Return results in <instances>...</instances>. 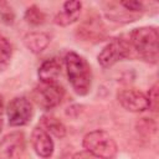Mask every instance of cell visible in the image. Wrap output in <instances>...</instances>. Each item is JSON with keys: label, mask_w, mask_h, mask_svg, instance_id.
I'll return each instance as SVG.
<instances>
[{"label": "cell", "mask_w": 159, "mask_h": 159, "mask_svg": "<svg viewBox=\"0 0 159 159\" xmlns=\"http://www.w3.org/2000/svg\"><path fill=\"white\" fill-rule=\"evenodd\" d=\"M65 63L70 83L75 92L80 96L86 94L92 83L91 67L87 61L76 52H68L65 57Z\"/></svg>", "instance_id": "6da1fadb"}, {"label": "cell", "mask_w": 159, "mask_h": 159, "mask_svg": "<svg viewBox=\"0 0 159 159\" xmlns=\"http://www.w3.org/2000/svg\"><path fill=\"white\" fill-rule=\"evenodd\" d=\"M158 30L152 26L134 29L129 40L138 55L150 63H157L158 61Z\"/></svg>", "instance_id": "7a4b0ae2"}, {"label": "cell", "mask_w": 159, "mask_h": 159, "mask_svg": "<svg viewBox=\"0 0 159 159\" xmlns=\"http://www.w3.org/2000/svg\"><path fill=\"white\" fill-rule=\"evenodd\" d=\"M83 148L99 159H113L118 150L113 137L102 129L87 133L83 138Z\"/></svg>", "instance_id": "3957f363"}, {"label": "cell", "mask_w": 159, "mask_h": 159, "mask_svg": "<svg viewBox=\"0 0 159 159\" xmlns=\"http://www.w3.org/2000/svg\"><path fill=\"white\" fill-rule=\"evenodd\" d=\"M63 88L57 83H42L39 84L34 92L32 98L36 104L43 109H51L61 103L63 97Z\"/></svg>", "instance_id": "277c9868"}, {"label": "cell", "mask_w": 159, "mask_h": 159, "mask_svg": "<svg viewBox=\"0 0 159 159\" xmlns=\"http://www.w3.org/2000/svg\"><path fill=\"white\" fill-rule=\"evenodd\" d=\"M130 53V43L123 39H116L111 41L99 52L97 60L102 67H109L118 61L124 60Z\"/></svg>", "instance_id": "5b68a950"}, {"label": "cell", "mask_w": 159, "mask_h": 159, "mask_svg": "<svg viewBox=\"0 0 159 159\" xmlns=\"http://www.w3.org/2000/svg\"><path fill=\"white\" fill-rule=\"evenodd\" d=\"M9 124L12 127L25 125L30 122L34 109L31 102L26 97H15L7 106L6 109Z\"/></svg>", "instance_id": "8992f818"}, {"label": "cell", "mask_w": 159, "mask_h": 159, "mask_svg": "<svg viewBox=\"0 0 159 159\" xmlns=\"http://www.w3.org/2000/svg\"><path fill=\"white\" fill-rule=\"evenodd\" d=\"M25 149L22 132H12L0 140V159H19Z\"/></svg>", "instance_id": "52a82bcc"}, {"label": "cell", "mask_w": 159, "mask_h": 159, "mask_svg": "<svg viewBox=\"0 0 159 159\" xmlns=\"http://www.w3.org/2000/svg\"><path fill=\"white\" fill-rule=\"evenodd\" d=\"M117 98L120 106L129 112L138 113V112H144L149 108L147 96L139 89H134V88L122 89L118 92Z\"/></svg>", "instance_id": "ba28073f"}, {"label": "cell", "mask_w": 159, "mask_h": 159, "mask_svg": "<svg viewBox=\"0 0 159 159\" xmlns=\"http://www.w3.org/2000/svg\"><path fill=\"white\" fill-rule=\"evenodd\" d=\"M31 144L35 153L41 158H48L53 153V142L50 134L41 127H36L32 130Z\"/></svg>", "instance_id": "9c48e42d"}, {"label": "cell", "mask_w": 159, "mask_h": 159, "mask_svg": "<svg viewBox=\"0 0 159 159\" xmlns=\"http://www.w3.org/2000/svg\"><path fill=\"white\" fill-rule=\"evenodd\" d=\"M81 1H66L62 10L55 16V24L60 26H67L73 24L81 14Z\"/></svg>", "instance_id": "30bf717a"}, {"label": "cell", "mask_w": 159, "mask_h": 159, "mask_svg": "<svg viewBox=\"0 0 159 159\" xmlns=\"http://www.w3.org/2000/svg\"><path fill=\"white\" fill-rule=\"evenodd\" d=\"M61 61L58 58H50L42 62L39 68V78L42 83H56L61 75Z\"/></svg>", "instance_id": "8fae6325"}, {"label": "cell", "mask_w": 159, "mask_h": 159, "mask_svg": "<svg viewBox=\"0 0 159 159\" xmlns=\"http://www.w3.org/2000/svg\"><path fill=\"white\" fill-rule=\"evenodd\" d=\"M50 36L45 32H29L24 36V45L34 53H40L50 43Z\"/></svg>", "instance_id": "7c38bea8"}, {"label": "cell", "mask_w": 159, "mask_h": 159, "mask_svg": "<svg viewBox=\"0 0 159 159\" xmlns=\"http://www.w3.org/2000/svg\"><path fill=\"white\" fill-rule=\"evenodd\" d=\"M41 128L56 138H63L66 135V127L53 116H43L41 118Z\"/></svg>", "instance_id": "4fadbf2b"}, {"label": "cell", "mask_w": 159, "mask_h": 159, "mask_svg": "<svg viewBox=\"0 0 159 159\" xmlns=\"http://www.w3.org/2000/svg\"><path fill=\"white\" fill-rule=\"evenodd\" d=\"M24 17H25V20H26L29 24L35 25V26L43 24V22H45V19H46L45 14H43L37 6H35V5H32V6H30V7L26 9Z\"/></svg>", "instance_id": "5bb4252c"}, {"label": "cell", "mask_w": 159, "mask_h": 159, "mask_svg": "<svg viewBox=\"0 0 159 159\" xmlns=\"http://www.w3.org/2000/svg\"><path fill=\"white\" fill-rule=\"evenodd\" d=\"M137 130L143 134V135H150V134H154L155 130H157V125L153 120L148 119V118H142L140 120L137 122Z\"/></svg>", "instance_id": "9a60e30c"}, {"label": "cell", "mask_w": 159, "mask_h": 159, "mask_svg": "<svg viewBox=\"0 0 159 159\" xmlns=\"http://www.w3.org/2000/svg\"><path fill=\"white\" fill-rule=\"evenodd\" d=\"M11 52L12 48L10 42L4 36L0 35V63H5L6 61H9L11 57Z\"/></svg>", "instance_id": "2e32d148"}, {"label": "cell", "mask_w": 159, "mask_h": 159, "mask_svg": "<svg viewBox=\"0 0 159 159\" xmlns=\"http://www.w3.org/2000/svg\"><path fill=\"white\" fill-rule=\"evenodd\" d=\"M147 98H148L149 109H152L153 112H157L158 111V106H159V102H158V83L153 84V87L148 92Z\"/></svg>", "instance_id": "e0dca14e"}, {"label": "cell", "mask_w": 159, "mask_h": 159, "mask_svg": "<svg viewBox=\"0 0 159 159\" xmlns=\"http://www.w3.org/2000/svg\"><path fill=\"white\" fill-rule=\"evenodd\" d=\"M120 5L124 6L127 10L133 11V12H135V11H143V9H144L143 2H140V1H122Z\"/></svg>", "instance_id": "ac0fdd59"}, {"label": "cell", "mask_w": 159, "mask_h": 159, "mask_svg": "<svg viewBox=\"0 0 159 159\" xmlns=\"http://www.w3.org/2000/svg\"><path fill=\"white\" fill-rule=\"evenodd\" d=\"M71 159H96L91 153H88L87 150H83V152H78L76 153Z\"/></svg>", "instance_id": "d6986e66"}, {"label": "cell", "mask_w": 159, "mask_h": 159, "mask_svg": "<svg viewBox=\"0 0 159 159\" xmlns=\"http://www.w3.org/2000/svg\"><path fill=\"white\" fill-rule=\"evenodd\" d=\"M2 109H4V101H2V97L0 96V116L2 113Z\"/></svg>", "instance_id": "ffe728a7"}]
</instances>
